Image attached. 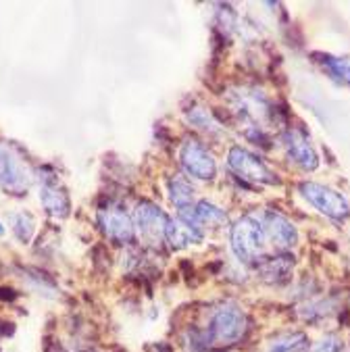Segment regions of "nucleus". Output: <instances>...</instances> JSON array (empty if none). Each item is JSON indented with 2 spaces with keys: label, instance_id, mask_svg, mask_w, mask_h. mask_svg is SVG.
<instances>
[{
  "label": "nucleus",
  "instance_id": "6e6552de",
  "mask_svg": "<svg viewBox=\"0 0 350 352\" xmlns=\"http://www.w3.org/2000/svg\"><path fill=\"white\" fill-rule=\"evenodd\" d=\"M282 146L286 157L305 171H315L319 167V155L311 142V138L300 127H288L282 133Z\"/></svg>",
  "mask_w": 350,
  "mask_h": 352
},
{
  "label": "nucleus",
  "instance_id": "4468645a",
  "mask_svg": "<svg viewBox=\"0 0 350 352\" xmlns=\"http://www.w3.org/2000/svg\"><path fill=\"white\" fill-rule=\"evenodd\" d=\"M167 188H169V198H171V202H173L179 210H188V208H192V206L196 204V202H194L196 190H194V186H192L184 175H173V177L169 179Z\"/></svg>",
  "mask_w": 350,
  "mask_h": 352
},
{
  "label": "nucleus",
  "instance_id": "1a4fd4ad",
  "mask_svg": "<svg viewBox=\"0 0 350 352\" xmlns=\"http://www.w3.org/2000/svg\"><path fill=\"white\" fill-rule=\"evenodd\" d=\"M100 223L105 234L119 246L129 244L133 240V223L129 215L117 204H111L109 208H102L100 213Z\"/></svg>",
  "mask_w": 350,
  "mask_h": 352
},
{
  "label": "nucleus",
  "instance_id": "7ed1b4c3",
  "mask_svg": "<svg viewBox=\"0 0 350 352\" xmlns=\"http://www.w3.org/2000/svg\"><path fill=\"white\" fill-rule=\"evenodd\" d=\"M228 167L236 173L242 182L256 184V186H279L277 173L254 153L242 146H232L228 153Z\"/></svg>",
  "mask_w": 350,
  "mask_h": 352
},
{
  "label": "nucleus",
  "instance_id": "20e7f679",
  "mask_svg": "<svg viewBox=\"0 0 350 352\" xmlns=\"http://www.w3.org/2000/svg\"><path fill=\"white\" fill-rule=\"evenodd\" d=\"M300 196L315 206L321 215L333 219V221H344L350 217V204L346 200L344 194H340L338 190H331L329 186L323 184H315V182H303L298 186Z\"/></svg>",
  "mask_w": 350,
  "mask_h": 352
},
{
  "label": "nucleus",
  "instance_id": "ddd939ff",
  "mask_svg": "<svg viewBox=\"0 0 350 352\" xmlns=\"http://www.w3.org/2000/svg\"><path fill=\"white\" fill-rule=\"evenodd\" d=\"M309 348V338L303 331H282L269 338L261 352H305Z\"/></svg>",
  "mask_w": 350,
  "mask_h": 352
},
{
  "label": "nucleus",
  "instance_id": "423d86ee",
  "mask_svg": "<svg viewBox=\"0 0 350 352\" xmlns=\"http://www.w3.org/2000/svg\"><path fill=\"white\" fill-rule=\"evenodd\" d=\"M261 223L265 230L267 246L273 254H286L298 244V230L294 223L277 210H263Z\"/></svg>",
  "mask_w": 350,
  "mask_h": 352
},
{
  "label": "nucleus",
  "instance_id": "39448f33",
  "mask_svg": "<svg viewBox=\"0 0 350 352\" xmlns=\"http://www.w3.org/2000/svg\"><path fill=\"white\" fill-rule=\"evenodd\" d=\"M179 165L184 173L198 182H213L217 177V161L200 140L186 138L179 146Z\"/></svg>",
  "mask_w": 350,
  "mask_h": 352
},
{
  "label": "nucleus",
  "instance_id": "6ab92c4d",
  "mask_svg": "<svg viewBox=\"0 0 350 352\" xmlns=\"http://www.w3.org/2000/svg\"><path fill=\"white\" fill-rule=\"evenodd\" d=\"M338 352H350V350H348V348H346V350H344V348H342V350H338Z\"/></svg>",
  "mask_w": 350,
  "mask_h": 352
},
{
  "label": "nucleus",
  "instance_id": "a211bd4d",
  "mask_svg": "<svg viewBox=\"0 0 350 352\" xmlns=\"http://www.w3.org/2000/svg\"><path fill=\"white\" fill-rule=\"evenodd\" d=\"M338 350H342L340 338L336 333H327L319 342H315L311 348H307L305 352H338Z\"/></svg>",
  "mask_w": 350,
  "mask_h": 352
},
{
  "label": "nucleus",
  "instance_id": "2eb2a0df",
  "mask_svg": "<svg viewBox=\"0 0 350 352\" xmlns=\"http://www.w3.org/2000/svg\"><path fill=\"white\" fill-rule=\"evenodd\" d=\"M315 56L319 58L317 63L333 80L350 86V56H333V54H315Z\"/></svg>",
  "mask_w": 350,
  "mask_h": 352
},
{
  "label": "nucleus",
  "instance_id": "9b49d317",
  "mask_svg": "<svg viewBox=\"0 0 350 352\" xmlns=\"http://www.w3.org/2000/svg\"><path fill=\"white\" fill-rule=\"evenodd\" d=\"M202 240H204V236L186 217L177 215L175 219H169L167 230H165V242L171 244V248L182 250L192 244H200Z\"/></svg>",
  "mask_w": 350,
  "mask_h": 352
},
{
  "label": "nucleus",
  "instance_id": "f8f14e48",
  "mask_svg": "<svg viewBox=\"0 0 350 352\" xmlns=\"http://www.w3.org/2000/svg\"><path fill=\"white\" fill-rule=\"evenodd\" d=\"M0 186L11 192L28 190V182L19 161L5 146H0Z\"/></svg>",
  "mask_w": 350,
  "mask_h": 352
},
{
  "label": "nucleus",
  "instance_id": "f3484780",
  "mask_svg": "<svg viewBox=\"0 0 350 352\" xmlns=\"http://www.w3.org/2000/svg\"><path fill=\"white\" fill-rule=\"evenodd\" d=\"M40 198H42V202H44V206H46L48 213L61 215V217L67 215V210H69V200H67V196H65L56 186H44Z\"/></svg>",
  "mask_w": 350,
  "mask_h": 352
},
{
  "label": "nucleus",
  "instance_id": "9d476101",
  "mask_svg": "<svg viewBox=\"0 0 350 352\" xmlns=\"http://www.w3.org/2000/svg\"><path fill=\"white\" fill-rule=\"evenodd\" d=\"M292 269H294V256L290 252L273 254L271 258H263L256 265V275L265 281V284L279 286V284H286V281L292 277Z\"/></svg>",
  "mask_w": 350,
  "mask_h": 352
},
{
  "label": "nucleus",
  "instance_id": "dca6fc26",
  "mask_svg": "<svg viewBox=\"0 0 350 352\" xmlns=\"http://www.w3.org/2000/svg\"><path fill=\"white\" fill-rule=\"evenodd\" d=\"M186 119L190 125L202 129V131H208V133H219L221 131V123L215 119V115L211 111H206L202 107H192L186 111Z\"/></svg>",
  "mask_w": 350,
  "mask_h": 352
},
{
  "label": "nucleus",
  "instance_id": "f03ea898",
  "mask_svg": "<svg viewBox=\"0 0 350 352\" xmlns=\"http://www.w3.org/2000/svg\"><path fill=\"white\" fill-rule=\"evenodd\" d=\"M230 246L234 256L244 265H259L269 250L259 213H246L234 221L230 230Z\"/></svg>",
  "mask_w": 350,
  "mask_h": 352
},
{
  "label": "nucleus",
  "instance_id": "f257e3e1",
  "mask_svg": "<svg viewBox=\"0 0 350 352\" xmlns=\"http://www.w3.org/2000/svg\"><path fill=\"white\" fill-rule=\"evenodd\" d=\"M250 327L246 311L236 302H223L208 315V323L202 331H196L194 344L208 346H234L246 338Z\"/></svg>",
  "mask_w": 350,
  "mask_h": 352
},
{
  "label": "nucleus",
  "instance_id": "aec40b11",
  "mask_svg": "<svg viewBox=\"0 0 350 352\" xmlns=\"http://www.w3.org/2000/svg\"><path fill=\"white\" fill-rule=\"evenodd\" d=\"M0 333H3V331H0Z\"/></svg>",
  "mask_w": 350,
  "mask_h": 352
},
{
  "label": "nucleus",
  "instance_id": "0eeeda50",
  "mask_svg": "<svg viewBox=\"0 0 350 352\" xmlns=\"http://www.w3.org/2000/svg\"><path fill=\"white\" fill-rule=\"evenodd\" d=\"M169 219L171 217H167L165 210L153 202H140L135 208L138 234L149 246H161L165 242V230Z\"/></svg>",
  "mask_w": 350,
  "mask_h": 352
}]
</instances>
